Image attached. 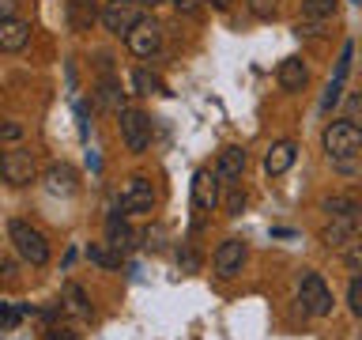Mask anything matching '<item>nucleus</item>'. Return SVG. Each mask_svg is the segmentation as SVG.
<instances>
[{
  "mask_svg": "<svg viewBox=\"0 0 362 340\" xmlns=\"http://www.w3.org/2000/svg\"><path fill=\"white\" fill-rule=\"evenodd\" d=\"M347 306H351V314H358L362 317V272L355 280H351V291H347Z\"/></svg>",
  "mask_w": 362,
  "mask_h": 340,
  "instance_id": "obj_27",
  "label": "nucleus"
},
{
  "mask_svg": "<svg viewBox=\"0 0 362 340\" xmlns=\"http://www.w3.org/2000/svg\"><path fill=\"white\" fill-rule=\"evenodd\" d=\"M336 8H339V0H302V19L328 23V19L336 16Z\"/></svg>",
  "mask_w": 362,
  "mask_h": 340,
  "instance_id": "obj_20",
  "label": "nucleus"
},
{
  "mask_svg": "<svg viewBox=\"0 0 362 340\" xmlns=\"http://www.w3.org/2000/svg\"><path fill=\"white\" fill-rule=\"evenodd\" d=\"M347 121H362V91H355V95L347 98Z\"/></svg>",
  "mask_w": 362,
  "mask_h": 340,
  "instance_id": "obj_31",
  "label": "nucleus"
},
{
  "mask_svg": "<svg viewBox=\"0 0 362 340\" xmlns=\"http://www.w3.org/2000/svg\"><path fill=\"white\" fill-rule=\"evenodd\" d=\"M294 159H298V144L294 140H276L264 152V170L272 178H279V174H287V170L294 166Z\"/></svg>",
  "mask_w": 362,
  "mask_h": 340,
  "instance_id": "obj_14",
  "label": "nucleus"
},
{
  "mask_svg": "<svg viewBox=\"0 0 362 340\" xmlns=\"http://www.w3.org/2000/svg\"><path fill=\"white\" fill-rule=\"evenodd\" d=\"M124 42H129V50H132L136 57H155L158 45H163V27H158L151 16H144L129 34H124Z\"/></svg>",
  "mask_w": 362,
  "mask_h": 340,
  "instance_id": "obj_9",
  "label": "nucleus"
},
{
  "mask_svg": "<svg viewBox=\"0 0 362 340\" xmlns=\"http://www.w3.org/2000/svg\"><path fill=\"white\" fill-rule=\"evenodd\" d=\"M321 144H325V152L332 159H351V155L362 152V129L355 121H332L325 129Z\"/></svg>",
  "mask_w": 362,
  "mask_h": 340,
  "instance_id": "obj_2",
  "label": "nucleus"
},
{
  "mask_svg": "<svg viewBox=\"0 0 362 340\" xmlns=\"http://www.w3.org/2000/svg\"><path fill=\"white\" fill-rule=\"evenodd\" d=\"M144 19V0H106L102 4V27L110 34H129Z\"/></svg>",
  "mask_w": 362,
  "mask_h": 340,
  "instance_id": "obj_3",
  "label": "nucleus"
},
{
  "mask_svg": "<svg viewBox=\"0 0 362 340\" xmlns=\"http://www.w3.org/2000/svg\"><path fill=\"white\" fill-rule=\"evenodd\" d=\"M305 79H310V72H305L302 57H287V61L279 64V87L283 91H302Z\"/></svg>",
  "mask_w": 362,
  "mask_h": 340,
  "instance_id": "obj_18",
  "label": "nucleus"
},
{
  "mask_svg": "<svg viewBox=\"0 0 362 340\" xmlns=\"http://www.w3.org/2000/svg\"><path fill=\"white\" fill-rule=\"evenodd\" d=\"M321 208L328 212V220H336V215H355V212H362V204H358L355 197H325Z\"/></svg>",
  "mask_w": 362,
  "mask_h": 340,
  "instance_id": "obj_21",
  "label": "nucleus"
},
{
  "mask_svg": "<svg viewBox=\"0 0 362 340\" xmlns=\"http://www.w3.org/2000/svg\"><path fill=\"white\" fill-rule=\"evenodd\" d=\"M121 140L129 152H147V144H151V121H147V113L140 110H121Z\"/></svg>",
  "mask_w": 362,
  "mask_h": 340,
  "instance_id": "obj_8",
  "label": "nucleus"
},
{
  "mask_svg": "<svg viewBox=\"0 0 362 340\" xmlns=\"http://www.w3.org/2000/svg\"><path fill=\"white\" fill-rule=\"evenodd\" d=\"M211 8H230V0H208Z\"/></svg>",
  "mask_w": 362,
  "mask_h": 340,
  "instance_id": "obj_36",
  "label": "nucleus"
},
{
  "mask_svg": "<svg viewBox=\"0 0 362 340\" xmlns=\"http://www.w3.org/2000/svg\"><path fill=\"white\" fill-rule=\"evenodd\" d=\"M45 189L49 193H76V170L68 166V163H53V166H45Z\"/></svg>",
  "mask_w": 362,
  "mask_h": 340,
  "instance_id": "obj_17",
  "label": "nucleus"
},
{
  "mask_svg": "<svg viewBox=\"0 0 362 340\" xmlns=\"http://www.w3.org/2000/svg\"><path fill=\"white\" fill-rule=\"evenodd\" d=\"M106 242L113 249H121V254L136 246V231L129 227V220H124V212H113L110 220H106Z\"/></svg>",
  "mask_w": 362,
  "mask_h": 340,
  "instance_id": "obj_16",
  "label": "nucleus"
},
{
  "mask_svg": "<svg viewBox=\"0 0 362 340\" xmlns=\"http://www.w3.org/2000/svg\"><path fill=\"white\" fill-rule=\"evenodd\" d=\"M215 204H219V178H215V170H197L192 174V208H197V227L208 220V212H215Z\"/></svg>",
  "mask_w": 362,
  "mask_h": 340,
  "instance_id": "obj_6",
  "label": "nucleus"
},
{
  "mask_svg": "<svg viewBox=\"0 0 362 340\" xmlns=\"http://www.w3.org/2000/svg\"><path fill=\"white\" fill-rule=\"evenodd\" d=\"M339 91H344V84H339V79H332V84L325 87V98H321V110H325V113L339 102Z\"/></svg>",
  "mask_w": 362,
  "mask_h": 340,
  "instance_id": "obj_28",
  "label": "nucleus"
},
{
  "mask_svg": "<svg viewBox=\"0 0 362 340\" xmlns=\"http://www.w3.org/2000/svg\"><path fill=\"white\" fill-rule=\"evenodd\" d=\"M0 140H23V125L19 121H0Z\"/></svg>",
  "mask_w": 362,
  "mask_h": 340,
  "instance_id": "obj_30",
  "label": "nucleus"
},
{
  "mask_svg": "<svg viewBox=\"0 0 362 340\" xmlns=\"http://www.w3.org/2000/svg\"><path fill=\"white\" fill-rule=\"evenodd\" d=\"M64 306H68V310H72V314H79V317H90V306H87V295H83V288H79V283H68V288H64Z\"/></svg>",
  "mask_w": 362,
  "mask_h": 340,
  "instance_id": "obj_22",
  "label": "nucleus"
},
{
  "mask_svg": "<svg viewBox=\"0 0 362 340\" xmlns=\"http://www.w3.org/2000/svg\"><path fill=\"white\" fill-rule=\"evenodd\" d=\"M87 257L95 261L98 268H121V249H113L110 242H90Z\"/></svg>",
  "mask_w": 362,
  "mask_h": 340,
  "instance_id": "obj_19",
  "label": "nucleus"
},
{
  "mask_svg": "<svg viewBox=\"0 0 362 340\" xmlns=\"http://www.w3.org/2000/svg\"><path fill=\"white\" fill-rule=\"evenodd\" d=\"M298 302L310 317H328L332 314V291H328V283L317 276V272H305V276L298 280Z\"/></svg>",
  "mask_w": 362,
  "mask_h": 340,
  "instance_id": "obj_4",
  "label": "nucleus"
},
{
  "mask_svg": "<svg viewBox=\"0 0 362 340\" xmlns=\"http://www.w3.org/2000/svg\"><path fill=\"white\" fill-rule=\"evenodd\" d=\"M242 170H245V152L242 147H223L219 159H215V178H219L223 186H238Z\"/></svg>",
  "mask_w": 362,
  "mask_h": 340,
  "instance_id": "obj_15",
  "label": "nucleus"
},
{
  "mask_svg": "<svg viewBox=\"0 0 362 340\" xmlns=\"http://www.w3.org/2000/svg\"><path fill=\"white\" fill-rule=\"evenodd\" d=\"M344 261H347V265L355 268V272H362V242H351V249L344 254Z\"/></svg>",
  "mask_w": 362,
  "mask_h": 340,
  "instance_id": "obj_32",
  "label": "nucleus"
},
{
  "mask_svg": "<svg viewBox=\"0 0 362 340\" xmlns=\"http://www.w3.org/2000/svg\"><path fill=\"white\" fill-rule=\"evenodd\" d=\"M249 11L257 19H276L279 16V0H249Z\"/></svg>",
  "mask_w": 362,
  "mask_h": 340,
  "instance_id": "obj_25",
  "label": "nucleus"
},
{
  "mask_svg": "<svg viewBox=\"0 0 362 340\" xmlns=\"http://www.w3.org/2000/svg\"><path fill=\"white\" fill-rule=\"evenodd\" d=\"M355 4H362V0H355Z\"/></svg>",
  "mask_w": 362,
  "mask_h": 340,
  "instance_id": "obj_38",
  "label": "nucleus"
},
{
  "mask_svg": "<svg viewBox=\"0 0 362 340\" xmlns=\"http://www.w3.org/2000/svg\"><path fill=\"white\" fill-rule=\"evenodd\" d=\"M23 8V0H0V19H8V16H16V11Z\"/></svg>",
  "mask_w": 362,
  "mask_h": 340,
  "instance_id": "obj_34",
  "label": "nucleus"
},
{
  "mask_svg": "<svg viewBox=\"0 0 362 340\" xmlns=\"http://www.w3.org/2000/svg\"><path fill=\"white\" fill-rule=\"evenodd\" d=\"M294 34H298V38H302V34H305V38H321L325 23L321 19H298V23H294Z\"/></svg>",
  "mask_w": 362,
  "mask_h": 340,
  "instance_id": "obj_26",
  "label": "nucleus"
},
{
  "mask_svg": "<svg viewBox=\"0 0 362 340\" xmlns=\"http://www.w3.org/2000/svg\"><path fill=\"white\" fill-rule=\"evenodd\" d=\"M174 8L185 11V16H197V11H200V0H174Z\"/></svg>",
  "mask_w": 362,
  "mask_h": 340,
  "instance_id": "obj_35",
  "label": "nucleus"
},
{
  "mask_svg": "<svg viewBox=\"0 0 362 340\" xmlns=\"http://www.w3.org/2000/svg\"><path fill=\"white\" fill-rule=\"evenodd\" d=\"M242 265H245V242L242 238H226V242L215 249V276L230 280L242 272Z\"/></svg>",
  "mask_w": 362,
  "mask_h": 340,
  "instance_id": "obj_11",
  "label": "nucleus"
},
{
  "mask_svg": "<svg viewBox=\"0 0 362 340\" xmlns=\"http://www.w3.org/2000/svg\"><path fill=\"white\" fill-rule=\"evenodd\" d=\"M155 208V189H151V181H147L144 174H136L124 181V189H121V212L124 215H144V212H151Z\"/></svg>",
  "mask_w": 362,
  "mask_h": 340,
  "instance_id": "obj_7",
  "label": "nucleus"
},
{
  "mask_svg": "<svg viewBox=\"0 0 362 340\" xmlns=\"http://www.w3.org/2000/svg\"><path fill=\"white\" fill-rule=\"evenodd\" d=\"M144 4H163V0H144Z\"/></svg>",
  "mask_w": 362,
  "mask_h": 340,
  "instance_id": "obj_37",
  "label": "nucleus"
},
{
  "mask_svg": "<svg viewBox=\"0 0 362 340\" xmlns=\"http://www.w3.org/2000/svg\"><path fill=\"white\" fill-rule=\"evenodd\" d=\"M8 238H11V246H16V254L23 261H30V265L42 268L45 261H49V242H45V234L38 231V227H30V223H23V220H11Z\"/></svg>",
  "mask_w": 362,
  "mask_h": 340,
  "instance_id": "obj_1",
  "label": "nucleus"
},
{
  "mask_svg": "<svg viewBox=\"0 0 362 340\" xmlns=\"http://www.w3.org/2000/svg\"><path fill=\"white\" fill-rule=\"evenodd\" d=\"M27 314V306H11V302H0V329H16Z\"/></svg>",
  "mask_w": 362,
  "mask_h": 340,
  "instance_id": "obj_24",
  "label": "nucleus"
},
{
  "mask_svg": "<svg viewBox=\"0 0 362 340\" xmlns=\"http://www.w3.org/2000/svg\"><path fill=\"white\" fill-rule=\"evenodd\" d=\"M0 178L8 181V186H30L34 178H38V163H34V152L27 147H11V152L0 155Z\"/></svg>",
  "mask_w": 362,
  "mask_h": 340,
  "instance_id": "obj_5",
  "label": "nucleus"
},
{
  "mask_svg": "<svg viewBox=\"0 0 362 340\" xmlns=\"http://www.w3.org/2000/svg\"><path fill=\"white\" fill-rule=\"evenodd\" d=\"M45 340H79L68 325H45Z\"/></svg>",
  "mask_w": 362,
  "mask_h": 340,
  "instance_id": "obj_29",
  "label": "nucleus"
},
{
  "mask_svg": "<svg viewBox=\"0 0 362 340\" xmlns=\"http://www.w3.org/2000/svg\"><path fill=\"white\" fill-rule=\"evenodd\" d=\"M226 208H230V215H238V212L245 208V193H242V189H234V193H230V200H226Z\"/></svg>",
  "mask_w": 362,
  "mask_h": 340,
  "instance_id": "obj_33",
  "label": "nucleus"
},
{
  "mask_svg": "<svg viewBox=\"0 0 362 340\" xmlns=\"http://www.w3.org/2000/svg\"><path fill=\"white\" fill-rule=\"evenodd\" d=\"M64 19H68V27H72L76 34H83V30H90L102 19V8H98V0H68Z\"/></svg>",
  "mask_w": 362,
  "mask_h": 340,
  "instance_id": "obj_13",
  "label": "nucleus"
},
{
  "mask_svg": "<svg viewBox=\"0 0 362 340\" xmlns=\"http://www.w3.org/2000/svg\"><path fill=\"white\" fill-rule=\"evenodd\" d=\"M358 231H362V212H355V215H336V220L321 231V242H325L328 249H339V246H351V242H355Z\"/></svg>",
  "mask_w": 362,
  "mask_h": 340,
  "instance_id": "obj_10",
  "label": "nucleus"
},
{
  "mask_svg": "<svg viewBox=\"0 0 362 340\" xmlns=\"http://www.w3.org/2000/svg\"><path fill=\"white\" fill-rule=\"evenodd\" d=\"M132 87H136V95H158V91H163V84H158L147 68H136L132 72Z\"/></svg>",
  "mask_w": 362,
  "mask_h": 340,
  "instance_id": "obj_23",
  "label": "nucleus"
},
{
  "mask_svg": "<svg viewBox=\"0 0 362 340\" xmlns=\"http://www.w3.org/2000/svg\"><path fill=\"white\" fill-rule=\"evenodd\" d=\"M27 42H30L27 19H19V16L0 19V53H19V50H27Z\"/></svg>",
  "mask_w": 362,
  "mask_h": 340,
  "instance_id": "obj_12",
  "label": "nucleus"
}]
</instances>
